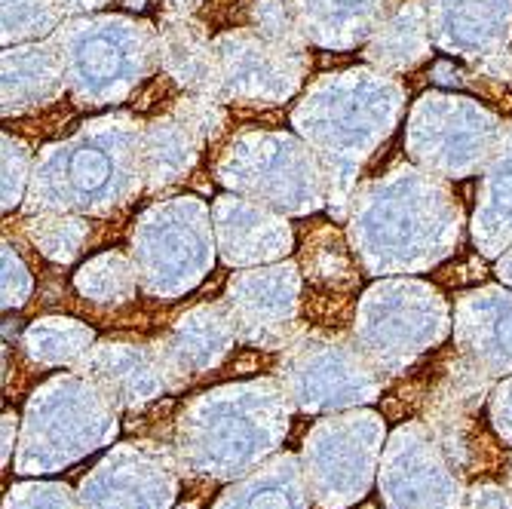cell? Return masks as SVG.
<instances>
[{"instance_id":"cell-1","label":"cell","mask_w":512,"mask_h":509,"mask_svg":"<svg viewBox=\"0 0 512 509\" xmlns=\"http://www.w3.org/2000/svg\"><path fill=\"white\" fill-rule=\"evenodd\" d=\"M203 138L175 114L157 117L142 132V166L148 188H166L181 178L200 160Z\"/></svg>"},{"instance_id":"cell-5","label":"cell","mask_w":512,"mask_h":509,"mask_svg":"<svg viewBox=\"0 0 512 509\" xmlns=\"http://www.w3.org/2000/svg\"><path fill=\"white\" fill-rule=\"evenodd\" d=\"M56 0H4V40L37 37L56 28Z\"/></svg>"},{"instance_id":"cell-4","label":"cell","mask_w":512,"mask_h":509,"mask_svg":"<svg viewBox=\"0 0 512 509\" xmlns=\"http://www.w3.org/2000/svg\"><path fill=\"white\" fill-rule=\"evenodd\" d=\"M34 224H37L31 230L34 246H40V252L46 258H53V261H71L86 246V230H89L86 221H77V218H71V221H62V218L46 221V218H40Z\"/></svg>"},{"instance_id":"cell-6","label":"cell","mask_w":512,"mask_h":509,"mask_svg":"<svg viewBox=\"0 0 512 509\" xmlns=\"http://www.w3.org/2000/svg\"><path fill=\"white\" fill-rule=\"evenodd\" d=\"M25 163H28V148L4 132V212L16 209L22 200V184H25Z\"/></svg>"},{"instance_id":"cell-3","label":"cell","mask_w":512,"mask_h":509,"mask_svg":"<svg viewBox=\"0 0 512 509\" xmlns=\"http://www.w3.org/2000/svg\"><path fill=\"white\" fill-rule=\"evenodd\" d=\"M249 13H252V28L261 37L279 46H289V50H304V37L298 31L301 22L289 7V0H252Z\"/></svg>"},{"instance_id":"cell-2","label":"cell","mask_w":512,"mask_h":509,"mask_svg":"<svg viewBox=\"0 0 512 509\" xmlns=\"http://www.w3.org/2000/svg\"><path fill=\"white\" fill-rule=\"evenodd\" d=\"M160 59L175 83L194 92L212 89V43L203 22L166 13L160 19Z\"/></svg>"}]
</instances>
